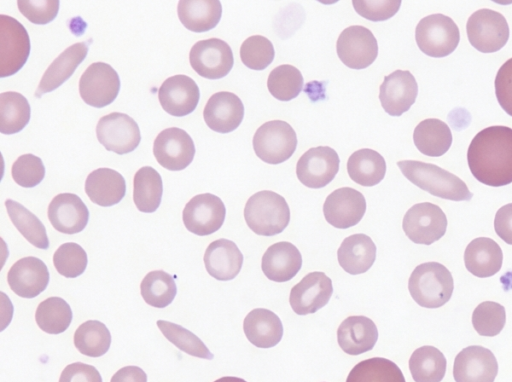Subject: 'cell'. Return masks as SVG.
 Segmentation results:
<instances>
[{
  "instance_id": "obj_1",
  "label": "cell",
  "mask_w": 512,
  "mask_h": 382,
  "mask_svg": "<svg viewBox=\"0 0 512 382\" xmlns=\"http://www.w3.org/2000/svg\"><path fill=\"white\" fill-rule=\"evenodd\" d=\"M467 163L472 175L485 185L512 183V128L489 126L478 132L468 147Z\"/></svg>"
},
{
  "instance_id": "obj_2",
  "label": "cell",
  "mask_w": 512,
  "mask_h": 382,
  "mask_svg": "<svg viewBox=\"0 0 512 382\" xmlns=\"http://www.w3.org/2000/svg\"><path fill=\"white\" fill-rule=\"evenodd\" d=\"M397 166L410 182L433 196L452 201H469L473 196L463 180L435 164L402 160Z\"/></svg>"
},
{
  "instance_id": "obj_3",
  "label": "cell",
  "mask_w": 512,
  "mask_h": 382,
  "mask_svg": "<svg viewBox=\"0 0 512 382\" xmlns=\"http://www.w3.org/2000/svg\"><path fill=\"white\" fill-rule=\"evenodd\" d=\"M413 300L425 308H439L446 304L453 293L451 272L438 262L422 263L413 270L408 281Z\"/></svg>"
},
{
  "instance_id": "obj_4",
  "label": "cell",
  "mask_w": 512,
  "mask_h": 382,
  "mask_svg": "<svg viewBox=\"0 0 512 382\" xmlns=\"http://www.w3.org/2000/svg\"><path fill=\"white\" fill-rule=\"evenodd\" d=\"M248 227L257 235L274 236L290 222V209L283 196L263 190L253 194L244 207Z\"/></svg>"
},
{
  "instance_id": "obj_5",
  "label": "cell",
  "mask_w": 512,
  "mask_h": 382,
  "mask_svg": "<svg viewBox=\"0 0 512 382\" xmlns=\"http://www.w3.org/2000/svg\"><path fill=\"white\" fill-rule=\"evenodd\" d=\"M415 40L424 54L442 58L456 49L460 41V32L450 17L439 13L431 14L418 22Z\"/></svg>"
},
{
  "instance_id": "obj_6",
  "label": "cell",
  "mask_w": 512,
  "mask_h": 382,
  "mask_svg": "<svg viewBox=\"0 0 512 382\" xmlns=\"http://www.w3.org/2000/svg\"><path fill=\"white\" fill-rule=\"evenodd\" d=\"M297 147V135L285 121L271 120L262 124L253 136V149L257 157L268 164L288 160Z\"/></svg>"
},
{
  "instance_id": "obj_7",
  "label": "cell",
  "mask_w": 512,
  "mask_h": 382,
  "mask_svg": "<svg viewBox=\"0 0 512 382\" xmlns=\"http://www.w3.org/2000/svg\"><path fill=\"white\" fill-rule=\"evenodd\" d=\"M466 32L470 44L482 53L499 51L509 39V26L504 16L486 8L470 15Z\"/></svg>"
},
{
  "instance_id": "obj_8",
  "label": "cell",
  "mask_w": 512,
  "mask_h": 382,
  "mask_svg": "<svg viewBox=\"0 0 512 382\" xmlns=\"http://www.w3.org/2000/svg\"><path fill=\"white\" fill-rule=\"evenodd\" d=\"M30 38L25 27L15 18L0 15V77L17 73L30 54Z\"/></svg>"
},
{
  "instance_id": "obj_9",
  "label": "cell",
  "mask_w": 512,
  "mask_h": 382,
  "mask_svg": "<svg viewBox=\"0 0 512 382\" xmlns=\"http://www.w3.org/2000/svg\"><path fill=\"white\" fill-rule=\"evenodd\" d=\"M402 228L412 242L431 245L446 233L447 218L439 206L417 203L405 213Z\"/></svg>"
},
{
  "instance_id": "obj_10",
  "label": "cell",
  "mask_w": 512,
  "mask_h": 382,
  "mask_svg": "<svg viewBox=\"0 0 512 382\" xmlns=\"http://www.w3.org/2000/svg\"><path fill=\"white\" fill-rule=\"evenodd\" d=\"M120 90V78L116 70L104 62L92 63L81 75L79 94L82 100L96 108L111 104Z\"/></svg>"
},
{
  "instance_id": "obj_11",
  "label": "cell",
  "mask_w": 512,
  "mask_h": 382,
  "mask_svg": "<svg viewBox=\"0 0 512 382\" xmlns=\"http://www.w3.org/2000/svg\"><path fill=\"white\" fill-rule=\"evenodd\" d=\"M193 70L203 78L220 79L232 69L234 57L231 47L219 38L196 42L189 53Z\"/></svg>"
},
{
  "instance_id": "obj_12",
  "label": "cell",
  "mask_w": 512,
  "mask_h": 382,
  "mask_svg": "<svg viewBox=\"0 0 512 382\" xmlns=\"http://www.w3.org/2000/svg\"><path fill=\"white\" fill-rule=\"evenodd\" d=\"M336 51L341 62L351 69H364L377 58L378 43L373 33L361 25L345 28L336 42Z\"/></svg>"
},
{
  "instance_id": "obj_13",
  "label": "cell",
  "mask_w": 512,
  "mask_h": 382,
  "mask_svg": "<svg viewBox=\"0 0 512 382\" xmlns=\"http://www.w3.org/2000/svg\"><path fill=\"white\" fill-rule=\"evenodd\" d=\"M98 141L119 155L135 150L141 140L140 129L129 115L113 112L101 117L96 126Z\"/></svg>"
},
{
  "instance_id": "obj_14",
  "label": "cell",
  "mask_w": 512,
  "mask_h": 382,
  "mask_svg": "<svg viewBox=\"0 0 512 382\" xmlns=\"http://www.w3.org/2000/svg\"><path fill=\"white\" fill-rule=\"evenodd\" d=\"M225 216L223 201L211 193L198 194L191 198L182 213L186 229L198 236H207L219 230Z\"/></svg>"
},
{
  "instance_id": "obj_15",
  "label": "cell",
  "mask_w": 512,
  "mask_h": 382,
  "mask_svg": "<svg viewBox=\"0 0 512 382\" xmlns=\"http://www.w3.org/2000/svg\"><path fill=\"white\" fill-rule=\"evenodd\" d=\"M340 158L329 146L307 150L297 161L298 180L308 188L320 189L328 185L339 170Z\"/></svg>"
},
{
  "instance_id": "obj_16",
  "label": "cell",
  "mask_w": 512,
  "mask_h": 382,
  "mask_svg": "<svg viewBox=\"0 0 512 382\" xmlns=\"http://www.w3.org/2000/svg\"><path fill=\"white\" fill-rule=\"evenodd\" d=\"M153 154L160 166L170 171H180L193 161L195 145L185 130L170 127L155 138Z\"/></svg>"
},
{
  "instance_id": "obj_17",
  "label": "cell",
  "mask_w": 512,
  "mask_h": 382,
  "mask_svg": "<svg viewBox=\"0 0 512 382\" xmlns=\"http://www.w3.org/2000/svg\"><path fill=\"white\" fill-rule=\"evenodd\" d=\"M366 212V200L361 192L352 187H342L330 193L323 205L326 221L335 228L355 226Z\"/></svg>"
},
{
  "instance_id": "obj_18",
  "label": "cell",
  "mask_w": 512,
  "mask_h": 382,
  "mask_svg": "<svg viewBox=\"0 0 512 382\" xmlns=\"http://www.w3.org/2000/svg\"><path fill=\"white\" fill-rule=\"evenodd\" d=\"M332 293L331 279L323 272H311L292 287L289 303L298 315L312 314L329 302Z\"/></svg>"
},
{
  "instance_id": "obj_19",
  "label": "cell",
  "mask_w": 512,
  "mask_h": 382,
  "mask_svg": "<svg viewBox=\"0 0 512 382\" xmlns=\"http://www.w3.org/2000/svg\"><path fill=\"white\" fill-rule=\"evenodd\" d=\"M498 363L487 348L472 345L461 350L454 360L455 382H494Z\"/></svg>"
},
{
  "instance_id": "obj_20",
  "label": "cell",
  "mask_w": 512,
  "mask_h": 382,
  "mask_svg": "<svg viewBox=\"0 0 512 382\" xmlns=\"http://www.w3.org/2000/svg\"><path fill=\"white\" fill-rule=\"evenodd\" d=\"M418 94L415 77L407 70H395L379 87L381 106L391 116H401L414 104Z\"/></svg>"
},
{
  "instance_id": "obj_21",
  "label": "cell",
  "mask_w": 512,
  "mask_h": 382,
  "mask_svg": "<svg viewBox=\"0 0 512 382\" xmlns=\"http://www.w3.org/2000/svg\"><path fill=\"white\" fill-rule=\"evenodd\" d=\"M200 91L196 82L187 75L167 78L159 88L158 99L168 114L183 117L192 113L199 102Z\"/></svg>"
},
{
  "instance_id": "obj_22",
  "label": "cell",
  "mask_w": 512,
  "mask_h": 382,
  "mask_svg": "<svg viewBox=\"0 0 512 382\" xmlns=\"http://www.w3.org/2000/svg\"><path fill=\"white\" fill-rule=\"evenodd\" d=\"M10 289L23 298H34L43 292L49 283V271L39 258L28 256L16 261L8 271Z\"/></svg>"
},
{
  "instance_id": "obj_23",
  "label": "cell",
  "mask_w": 512,
  "mask_h": 382,
  "mask_svg": "<svg viewBox=\"0 0 512 382\" xmlns=\"http://www.w3.org/2000/svg\"><path fill=\"white\" fill-rule=\"evenodd\" d=\"M203 118L206 125L218 133L234 131L244 118V105L234 93L221 91L213 94L207 101Z\"/></svg>"
},
{
  "instance_id": "obj_24",
  "label": "cell",
  "mask_w": 512,
  "mask_h": 382,
  "mask_svg": "<svg viewBox=\"0 0 512 382\" xmlns=\"http://www.w3.org/2000/svg\"><path fill=\"white\" fill-rule=\"evenodd\" d=\"M47 213L54 229L69 235L84 230L89 220L87 206L73 193L56 195L50 202Z\"/></svg>"
},
{
  "instance_id": "obj_25",
  "label": "cell",
  "mask_w": 512,
  "mask_h": 382,
  "mask_svg": "<svg viewBox=\"0 0 512 382\" xmlns=\"http://www.w3.org/2000/svg\"><path fill=\"white\" fill-rule=\"evenodd\" d=\"M302 256L298 248L290 242L281 241L267 248L262 257L261 268L271 281L287 282L299 272Z\"/></svg>"
},
{
  "instance_id": "obj_26",
  "label": "cell",
  "mask_w": 512,
  "mask_h": 382,
  "mask_svg": "<svg viewBox=\"0 0 512 382\" xmlns=\"http://www.w3.org/2000/svg\"><path fill=\"white\" fill-rule=\"evenodd\" d=\"M243 254L231 240L218 239L211 242L204 253L207 272L220 281L234 279L243 265Z\"/></svg>"
},
{
  "instance_id": "obj_27",
  "label": "cell",
  "mask_w": 512,
  "mask_h": 382,
  "mask_svg": "<svg viewBox=\"0 0 512 382\" xmlns=\"http://www.w3.org/2000/svg\"><path fill=\"white\" fill-rule=\"evenodd\" d=\"M377 339L378 329L366 316H349L337 329L338 344L349 355H359L372 350Z\"/></svg>"
},
{
  "instance_id": "obj_28",
  "label": "cell",
  "mask_w": 512,
  "mask_h": 382,
  "mask_svg": "<svg viewBox=\"0 0 512 382\" xmlns=\"http://www.w3.org/2000/svg\"><path fill=\"white\" fill-rule=\"evenodd\" d=\"M88 53L85 42H78L65 49L46 69L36 89L35 96L51 92L61 86L76 68L83 62Z\"/></svg>"
},
{
  "instance_id": "obj_29",
  "label": "cell",
  "mask_w": 512,
  "mask_h": 382,
  "mask_svg": "<svg viewBox=\"0 0 512 382\" xmlns=\"http://www.w3.org/2000/svg\"><path fill=\"white\" fill-rule=\"evenodd\" d=\"M85 192L93 203L103 207L113 206L125 196V179L116 170L98 168L88 174Z\"/></svg>"
},
{
  "instance_id": "obj_30",
  "label": "cell",
  "mask_w": 512,
  "mask_h": 382,
  "mask_svg": "<svg viewBox=\"0 0 512 382\" xmlns=\"http://www.w3.org/2000/svg\"><path fill=\"white\" fill-rule=\"evenodd\" d=\"M243 330L249 342L258 348L274 347L283 336L280 318L265 308L250 311L244 318Z\"/></svg>"
},
{
  "instance_id": "obj_31",
  "label": "cell",
  "mask_w": 512,
  "mask_h": 382,
  "mask_svg": "<svg viewBox=\"0 0 512 382\" xmlns=\"http://www.w3.org/2000/svg\"><path fill=\"white\" fill-rule=\"evenodd\" d=\"M339 265L351 275L368 271L376 259V245L372 239L363 234L346 237L337 251Z\"/></svg>"
},
{
  "instance_id": "obj_32",
  "label": "cell",
  "mask_w": 512,
  "mask_h": 382,
  "mask_svg": "<svg viewBox=\"0 0 512 382\" xmlns=\"http://www.w3.org/2000/svg\"><path fill=\"white\" fill-rule=\"evenodd\" d=\"M502 262L503 253L500 246L488 237L475 238L464 252L466 269L479 278L495 275L501 269Z\"/></svg>"
},
{
  "instance_id": "obj_33",
  "label": "cell",
  "mask_w": 512,
  "mask_h": 382,
  "mask_svg": "<svg viewBox=\"0 0 512 382\" xmlns=\"http://www.w3.org/2000/svg\"><path fill=\"white\" fill-rule=\"evenodd\" d=\"M177 13L180 22L192 32H206L217 26L222 15L218 0H181Z\"/></svg>"
},
{
  "instance_id": "obj_34",
  "label": "cell",
  "mask_w": 512,
  "mask_h": 382,
  "mask_svg": "<svg viewBox=\"0 0 512 382\" xmlns=\"http://www.w3.org/2000/svg\"><path fill=\"white\" fill-rule=\"evenodd\" d=\"M413 141L422 154L429 157H440L451 147L452 133L444 121L428 118L415 127Z\"/></svg>"
},
{
  "instance_id": "obj_35",
  "label": "cell",
  "mask_w": 512,
  "mask_h": 382,
  "mask_svg": "<svg viewBox=\"0 0 512 382\" xmlns=\"http://www.w3.org/2000/svg\"><path fill=\"white\" fill-rule=\"evenodd\" d=\"M347 172L355 183L365 187L375 186L384 179L386 162L375 150L359 149L348 158Z\"/></svg>"
},
{
  "instance_id": "obj_36",
  "label": "cell",
  "mask_w": 512,
  "mask_h": 382,
  "mask_svg": "<svg viewBox=\"0 0 512 382\" xmlns=\"http://www.w3.org/2000/svg\"><path fill=\"white\" fill-rule=\"evenodd\" d=\"M163 183L160 174L150 166L141 167L133 179V200L144 213L155 212L160 206Z\"/></svg>"
},
{
  "instance_id": "obj_37",
  "label": "cell",
  "mask_w": 512,
  "mask_h": 382,
  "mask_svg": "<svg viewBox=\"0 0 512 382\" xmlns=\"http://www.w3.org/2000/svg\"><path fill=\"white\" fill-rule=\"evenodd\" d=\"M446 358L434 346L417 348L409 359V369L415 382H440L446 372Z\"/></svg>"
},
{
  "instance_id": "obj_38",
  "label": "cell",
  "mask_w": 512,
  "mask_h": 382,
  "mask_svg": "<svg viewBox=\"0 0 512 382\" xmlns=\"http://www.w3.org/2000/svg\"><path fill=\"white\" fill-rule=\"evenodd\" d=\"M5 207L13 225L30 244L39 249H48L46 228L35 214L12 199L5 201Z\"/></svg>"
},
{
  "instance_id": "obj_39",
  "label": "cell",
  "mask_w": 512,
  "mask_h": 382,
  "mask_svg": "<svg viewBox=\"0 0 512 382\" xmlns=\"http://www.w3.org/2000/svg\"><path fill=\"white\" fill-rule=\"evenodd\" d=\"M31 108L28 100L14 91L0 94V132L10 135L20 132L29 123Z\"/></svg>"
},
{
  "instance_id": "obj_40",
  "label": "cell",
  "mask_w": 512,
  "mask_h": 382,
  "mask_svg": "<svg viewBox=\"0 0 512 382\" xmlns=\"http://www.w3.org/2000/svg\"><path fill=\"white\" fill-rule=\"evenodd\" d=\"M346 382H406L401 369L391 360L374 357L357 363Z\"/></svg>"
},
{
  "instance_id": "obj_41",
  "label": "cell",
  "mask_w": 512,
  "mask_h": 382,
  "mask_svg": "<svg viewBox=\"0 0 512 382\" xmlns=\"http://www.w3.org/2000/svg\"><path fill=\"white\" fill-rule=\"evenodd\" d=\"M111 334L107 326L98 320L82 323L74 333V345L88 357L103 356L110 348Z\"/></svg>"
},
{
  "instance_id": "obj_42",
  "label": "cell",
  "mask_w": 512,
  "mask_h": 382,
  "mask_svg": "<svg viewBox=\"0 0 512 382\" xmlns=\"http://www.w3.org/2000/svg\"><path fill=\"white\" fill-rule=\"evenodd\" d=\"M73 318L70 305L61 297H49L38 305L35 320L39 328L48 334H60L67 330Z\"/></svg>"
},
{
  "instance_id": "obj_43",
  "label": "cell",
  "mask_w": 512,
  "mask_h": 382,
  "mask_svg": "<svg viewBox=\"0 0 512 382\" xmlns=\"http://www.w3.org/2000/svg\"><path fill=\"white\" fill-rule=\"evenodd\" d=\"M140 292L148 305L165 308L174 300L177 287L170 274L163 270H155L147 273L142 279Z\"/></svg>"
},
{
  "instance_id": "obj_44",
  "label": "cell",
  "mask_w": 512,
  "mask_h": 382,
  "mask_svg": "<svg viewBox=\"0 0 512 382\" xmlns=\"http://www.w3.org/2000/svg\"><path fill=\"white\" fill-rule=\"evenodd\" d=\"M304 85L303 76L295 66L283 64L275 67L267 79L270 94L279 101L296 98Z\"/></svg>"
},
{
  "instance_id": "obj_45",
  "label": "cell",
  "mask_w": 512,
  "mask_h": 382,
  "mask_svg": "<svg viewBox=\"0 0 512 382\" xmlns=\"http://www.w3.org/2000/svg\"><path fill=\"white\" fill-rule=\"evenodd\" d=\"M157 326L165 338L181 351L198 358H214L204 342L183 326L166 320H158Z\"/></svg>"
},
{
  "instance_id": "obj_46",
  "label": "cell",
  "mask_w": 512,
  "mask_h": 382,
  "mask_svg": "<svg viewBox=\"0 0 512 382\" xmlns=\"http://www.w3.org/2000/svg\"><path fill=\"white\" fill-rule=\"evenodd\" d=\"M505 322V308L497 302L484 301L472 313V325L481 336H496L504 328Z\"/></svg>"
},
{
  "instance_id": "obj_47",
  "label": "cell",
  "mask_w": 512,
  "mask_h": 382,
  "mask_svg": "<svg viewBox=\"0 0 512 382\" xmlns=\"http://www.w3.org/2000/svg\"><path fill=\"white\" fill-rule=\"evenodd\" d=\"M274 56L272 42L262 35L248 37L240 47L242 63L252 70H264L272 63Z\"/></svg>"
},
{
  "instance_id": "obj_48",
  "label": "cell",
  "mask_w": 512,
  "mask_h": 382,
  "mask_svg": "<svg viewBox=\"0 0 512 382\" xmlns=\"http://www.w3.org/2000/svg\"><path fill=\"white\" fill-rule=\"evenodd\" d=\"M87 263L85 250L74 242L60 245L53 255L54 267L60 275L66 278H76L83 274Z\"/></svg>"
},
{
  "instance_id": "obj_49",
  "label": "cell",
  "mask_w": 512,
  "mask_h": 382,
  "mask_svg": "<svg viewBox=\"0 0 512 382\" xmlns=\"http://www.w3.org/2000/svg\"><path fill=\"white\" fill-rule=\"evenodd\" d=\"M11 175L19 186L32 188L44 179L45 166L39 157L30 153L24 154L13 163Z\"/></svg>"
},
{
  "instance_id": "obj_50",
  "label": "cell",
  "mask_w": 512,
  "mask_h": 382,
  "mask_svg": "<svg viewBox=\"0 0 512 382\" xmlns=\"http://www.w3.org/2000/svg\"><path fill=\"white\" fill-rule=\"evenodd\" d=\"M58 0H19L18 9L30 22L45 25L53 21L59 11Z\"/></svg>"
},
{
  "instance_id": "obj_51",
  "label": "cell",
  "mask_w": 512,
  "mask_h": 382,
  "mask_svg": "<svg viewBox=\"0 0 512 382\" xmlns=\"http://www.w3.org/2000/svg\"><path fill=\"white\" fill-rule=\"evenodd\" d=\"M357 14L372 22L385 21L399 10L401 1H352Z\"/></svg>"
},
{
  "instance_id": "obj_52",
  "label": "cell",
  "mask_w": 512,
  "mask_h": 382,
  "mask_svg": "<svg viewBox=\"0 0 512 382\" xmlns=\"http://www.w3.org/2000/svg\"><path fill=\"white\" fill-rule=\"evenodd\" d=\"M494 85L499 105L508 115L512 116V58L499 68Z\"/></svg>"
},
{
  "instance_id": "obj_53",
  "label": "cell",
  "mask_w": 512,
  "mask_h": 382,
  "mask_svg": "<svg viewBox=\"0 0 512 382\" xmlns=\"http://www.w3.org/2000/svg\"><path fill=\"white\" fill-rule=\"evenodd\" d=\"M59 382H102V377L94 366L75 362L63 369Z\"/></svg>"
},
{
  "instance_id": "obj_54",
  "label": "cell",
  "mask_w": 512,
  "mask_h": 382,
  "mask_svg": "<svg viewBox=\"0 0 512 382\" xmlns=\"http://www.w3.org/2000/svg\"><path fill=\"white\" fill-rule=\"evenodd\" d=\"M494 229L504 242L512 245V203L498 209L494 218Z\"/></svg>"
},
{
  "instance_id": "obj_55",
  "label": "cell",
  "mask_w": 512,
  "mask_h": 382,
  "mask_svg": "<svg viewBox=\"0 0 512 382\" xmlns=\"http://www.w3.org/2000/svg\"><path fill=\"white\" fill-rule=\"evenodd\" d=\"M110 382H147V374L138 366H125L112 376Z\"/></svg>"
},
{
  "instance_id": "obj_56",
  "label": "cell",
  "mask_w": 512,
  "mask_h": 382,
  "mask_svg": "<svg viewBox=\"0 0 512 382\" xmlns=\"http://www.w3.org/2000/svg\"><path fill=\"white\" fill-rule=\"evenodd\" d=\"M214 382H247V381L242 378H239V377L224 376V377H221V378L215 380Z\"/></svg>"
}]
</instances>
